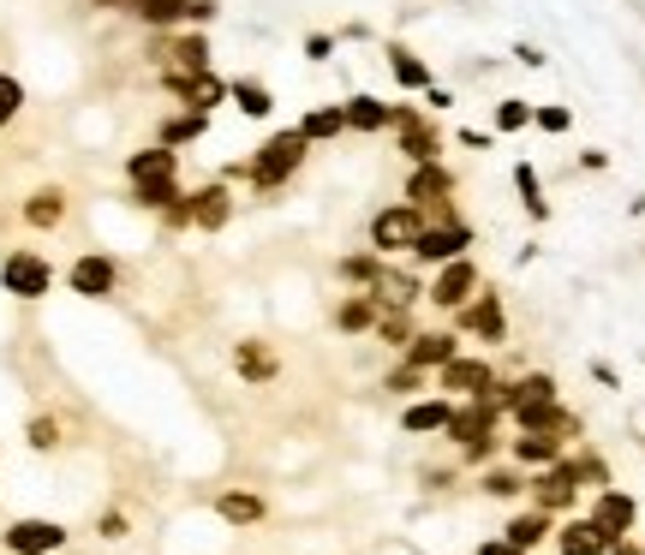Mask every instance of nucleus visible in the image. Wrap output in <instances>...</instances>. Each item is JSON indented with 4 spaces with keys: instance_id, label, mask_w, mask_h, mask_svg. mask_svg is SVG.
Segmentation results:
<instances>
[{
    "instance_id": "f257e3e1",
    "label": "nucleus",
    "mask_w": 645,
    "mask_h": 555,
    "mask_svg": "<svg viewBox=\"0 0 645 555\" xmlns=\"http://www.w3.org/2000/svg\"><path fill=\"white\" fill-rule=\"evenodd\" d=\"M306 156H311V137L299 132V125H287V132H270L258 149H251L246 180L258 185V192H275V185H287L299 168H306Z\"/></svg>"
},
{
    "instance_id": "f03ea898",
    "label": "nucleus",
    "mask_w": 645,
    "mask_h": 555,
    "mask_svg": "<svg viewBox=\"0 0 645 555\" xmlns=\"http://www.w3.org/2000/svg\"><path fill=\"white\" fill-rule=\"evenodd\" d=\"M473 221H461V216H437V221H425L419 233H413V245H407V257L413 263H425V269H437V263H449V257H466L473 251Z\"/></svg>"
},
{
    "instance_id": "7ed1b4c3",
    "label": "nucleus",
    "mask_w": 645,
    "mask_h": 555,
    "mask_svg": "<svg viewBox=\"0 0 645 555\" xmlns=\"http://www.w3.org/2000/svg\"><path fill=\"white\" fill-rule=\"evenodd\" d=\"M425 221H430V209L413 204V197H401V204L377 209V216H371V251H383V257H407L413 233H419Z\"/></svg>"
},
{
    "instance_id": "20e7f679",
    "label": "nucleus",
    "mask_w": 645,
    "mask_h": 555,
    "mask_svg": "<svg viewBox=\"0 0 645 555\" xmlns=\"http://www.w3.org/2000/svg\"><path fill=\"white\" fill-rule=\"evenodd\" d=\"M526 502L544 514H556V520H568V514L580 508V478H574V466H568V454L556 466H538L533 478H526Z\"/></svg>"
},
{
    "instance_id": "39448f33",
    "label": "nucleus",
    "mask_w": 645,
    "mask_h": 555,
    "mask_svg": "<svg viewBox=\"0 0 645 555\" xmlns=\"http://www.w3.org/2000/svg\"><path fill=\"white\" fill-rule=\"evenodd\" d=\"M454 335H478V340H490V347L509 340V299H502L497 287H478V293L454 311Z\"/></svg>"
},
{
    "instance_id": "423d86ee",
    "label": "nucleus",
    "mask_w": 645,
    "mask_h": 555,
    "mask_svg": "<svg viewBox=\"0 0 645 555\" xmlns=\"http://www.w3.org/2000/svg\"><path fill=\"white\" fill-rule=\"evenodd\" d=\"M478 287H485L478 263H473V257H449V263H437V275L425 281V299H430L437 311H449V317H454V311H461L466 299L478 293Z\"/></svg>"
},
{
    "instance_id": "0eeeda50",
    "label": "nucleus",
    "mask_w": 645,
    "mask_h": 555,
    "mask_svg": "<svg viewBox=\"0 0 645 555\" xmlns=\"http://www.w3.org/2000/svg\"><path fill=\"white\" fill-rule=\"evenodd\" d=\"M0 287L12 299H48L55 293V263L43 251H7L0 257Z\"/></svg>"
},
{
    "instance_id": "6e6552de",
    "label": "nucleus",
    "mask_w": 645,
    "mask_h": 555,
    "mask_svg": "<svg viewBox=\"0 0 645 555\" xmlns=\"http://www.w3.org/2000/svg\"><path fill=\"white\" fill-rule=\"evenodd\" d=\"M162 91L174 96L180 108H198V113H215L227 102V79L222 72H180V67H162Z\"/></svg>"
},
{
    "instance_id": "1a4fd4ad",
    "label": "nucleus",
    "mask_w": 645,
    "mask_h": 555,
    "mask_svg": "<svg viewBox=\"0 0 645 555\" xmlns=\"http://www.w3.org/2000/svg\"><path fill=\"white\" fill-rule=\"evenodd\" d=\"M67 287L72 299H114V287H120V257H108V251H79L67 269Z\"/></svg>"
},
{
    "instance_id": "9d476101",
    "label": "nucleus",
    "mask_w": 645,
    "mask_h": 555,
    "mask_svg": "<svg viewBox=\"0 0 645 555\" xmlns=\"http://www.w3.org/2000/svg\"><path fill=\"white\" fill-rule=\"evenodd\" d=\"M430 383H437L442 395L466 400V395H485V388L497 383V364H490V359H473V352H454L442 371H430Z\"/></svg>"
},
{
    "instance_id": "9b49d317",
    "label": "nucleus",
    "mask_w": 645,
    "mask_h": 555,
    "mask_svg": "<svg viewBox=\"0 0 645 555\" xmlns=\"http://www.w3.org/2000/svg\"><path fill=\"white\" fill-rule=\"evenodd\" d=\"M67 526L60 520H12L7 532H0V550L7 555H60L67 550Z\"/></svg>"
},
{
    "instance_id": "f8f14e48",
    "label": "nucleus",
    "mask_w": 645,
    "mask_h": 555,
    "mask_svg": "<svg viewBox=\"0 0 645 555\" xmlns=\"http://www.w3.org/2000/svg\"><path fill=\"white\" fill-rule=\"evenodd\" d=\"M586 520H592V526H598V532H604V538H610V544H616V538H628V532H634V526H640V502L628 496V490L604 484L598 496H592V514H586Z\"/></svg>"
},
{
    "instance_id": "ddd939ff",
    "label": "nucleus",
    "mask_w": 645,
    "mask_h": 555,
    "mask_svg": "<svg viewBox=\"0 0 645 555\" xmlns=\"http://www.w3.org/2000/svg\"><path fill=\"white\" fill-rule=\"evenodd\" d=\"M514 431H556V436H580V419L562 407V395L556 400H521V407L509 412Z\"/></svg>"
},
{
    "instance_id": "4468645a",
    "label": "nucleus",
    "mask_w": 645,
    "mask_h": 555,
    "mask_svg": "<svg viewBox=\"0 0 645 555\" xmlns=\"http://www.w3.org/2000/svg\"><path fill=\"white\" fill-rule=\"evenodd\" d=\"M156 180H180V149L144 144L126 156V185H156Z\"/></svg>"
},
{
    "instance_id": "2eb2a0df",
    "label": "nucleus",
    "mask_w": 645,
    "mask_h": 555,
    "mask_svg": "<svg viewBox=\"0 0 645 555\" xmlns=\"http://www.w3.org/2000/svg\"><path fill=\"white\" fill-rule=\"evenodd\" d=\"M454 352H461V335L454 329H413V340L401 347V359L419 364V371H442Z\"/></svg>"
},
{
    "instance_id": "dca6fc26",
    "label": "nucleus",
    "mask_w": 645,
    "mask_h": 555,
    "mask_svg": "<svg viewBox=\"0 0 645 555\" xmlns=\"http://www.w3.org/2000/svg\"><path fill=\"white\" fill-rule=\"evenodd\" d=\"M461 192V180H454V168H442V161H413V173H407V197L413 204H449V197Z\"/></svg>"
},
{
    "instance_id": "f3484780",
    "label": "nucleus",
    "mask_w": 645,
    "mask_h": 555,
    "mask_svg": "<svg viewBox=\"0 0 645 555\" xmlns=\"http://www.w3.org/2000/svg\"><path fill=\"white\" fill-rule=\"evenodd\" d=\"M562 454H568V436H556V431H514V443H509V460L526 466V472L556 466Z\"/></svg>"
},
{
    "instance_id": "a211bd4d",
    "label": "nucleus",
    "mask_w": 645,
    "mask_h": 555,
    "mask_svg": "<svg viewBox=\"0 0 645 555\" xmlns=\"http://www.w3.org/2000/svg\"><path fill=\"white\" fill-rule=\"evenodd\" d=\"M234 376L263 388V383L282 376V359H275V347H263V340H234Z\"/></svg>"
},
{
    "instance_id": "6ab92c4d",
    "label": "nucleus",
    "mask_w": 645,
    "mask_h": 555,
    "mask_svg": "<svg viewBox=\"0 0 645 555\" xmlns=\"http://www.w3.org/2000/svg\"><path fill=\"white\" fill-rule=\"evenodd\" d=\"M449 412H454V395H419V400L401 407V431L407 436H442Z\"/></svg>"
},
{
    "instance_id": "aec40b11",
    "label": "nucleus",
    "mask_w": 645,
    "mask_h": 555,
    "mask_svg": "<svg viewBox=\"0 0 645 555\" xmlns=\"http://www.w3.org/2000/svg\"><path fill=\"white\" fill-rule=\"evenodd\" d=\"M234 221V192H227V180H210L192 192V227H204V233H222V227Z\"/></svg>"
},
{
    "instance_id": "412c9836",
    "label": "nucleus",
    "mask_w": 645,
    "mask_h": 555,
    "mask_svg": "<svg viewBox=\"0 0 645 555\" xmlns=\"http://www.w3.org/2000/svg\"><path fill=\"white\" fill-rule=\"evenodd\" d=\"M19 216H24V227H36V233H55V227L67 221V192H60V185H36L19 204Z\"/></svg>"
},
{
    "instance_id": "4be33fe9",
    "label": "nucleus",
    "mask_w": 645,
    "mask_h": 555,
    "mask_svg": "<svg viewBox=\"0 0 645 555\" xmlns=\"http://www.w3.org/2000/svg\"><path fill=\"white\" fill-rule=\"evenodd\" d=\"M162 48H168V60H174V67H180V72H210V36L204 31H192V24H180V31H168V43H162Z\"/></svg>"
},
{
    "instance_id": "5701e85b",
    "label": "nucleus",
    "mask_w": 645,
    "mask_h": 555,
    "mask_svg": "<svg viewBox=\"0 0 645 555\" xmlns=\"http://www.w3.org/2000/svg\"><path fill=\"white\" fill-rule=\"evenodd\" d=\"M556 555H610V538L598 532L592 520H556Z\"/></svg>"
},
{
    "instance_id": "b1692460",
    "label": "nucleus",
    "mask_w": 645,
    "mask_h": 555,
    "mask_svg": "<svg viewBox=\"0 0 645 555\" xmlns=\"http://www.w3.org/2000/svg\"><path fill=\"white\" fill-rule=\"evenodd\" d=\"M526 466H514V460H497V466H485L478 472V496H490V502H521L526 496Z\"/></svg>"
},
{
    "instance_id": "393cba45",
    "label": "nucleus",
    "mask_w": 645,
    "mask_h": 555,
    "mask_svg": "<svg viewBox=\"0 0 645 555\" xmlns=\"http://www.w3.org/2000/svg\"><path fill=\"white\" fill-rule=\"evenodd\" d=\"M502 538H509L514 550H544V538H556V514H544V508H521V514H509Z\"/></svg>"
},
{
    "instance_id": "a878e982",
    "label": "nucleus",
    "mask_w": 645,
    "mask_h": 555,
    "mask_svg": "<svg viewBox=\"0 0 645 555\" xmlns=\"http://www.w3.org/2000/svg\"><path fill=\"white\" fill-rule=\"evenodd\" d=\"M215 514H222L227 526H258V520H270V496H263V490H222V496H215Z\"/></svg>"
},
{
    "instance_id": "bb28decb",
    "label": "nucleus",
    "mask_w": 645,
    "mask_h": 555,
    "mask_svg": "<svg viewBox=\"0 0 645 555\" xmlns=\"http://www.w3.org/2000/svg\"><path fill=\"white\" fill-rule=\"evenodd\" d=\"M371 293H377V305H419V299H425V281H419V275H407V269H395V263H383V275H377V287H371Z\"/></svg>"
},
{
    "instance_id": "cd10ccee",
    "label": "nucleus",
    "mask_w": 645,
    "mask_h": 555,
    "mask_svg": "<svg viewBox=\"0 0 645 555\" xmlns=\"http://www.w3.org/2000/svg\"><path fill=\"white\" fill-rule=\"evenodd\" d=\"M377 317H383L377 293H347V299L335 305V335H371Z\"/></svg>"
},
{
    "instance_id": "c85d7f7f",
    "label": "nucleus",
    "mask_w": 645,
    "mask_h": 555,
    "mask_svg": "<svg viewBox=\"0 0 645 555\" xmlns=\"http://www.w3.org/2000/svg\"><path fill=\"white\" fill-rule=\"evenodd\" d=\"M383 55H389V72H395V84H401V91H407V96H425L430 84H437V79H430V67H425L419 55H413L407 43H389Z\"/></svg>"
},
{
    "instance_id": "c756f323",
    "label": "nucleus",
    "mask_w": 645,
    "mask_h": 555,
    "mask_svg": "<svg viewBox=\"0 0 645 555\" xmlns=\"http://www.w3.org/2000/svg\"><path fill=\"white\" fill-rule=\"evenodd\" d=\"M341 113H347V132H389V102L383 96H371V91H353L347 102H341Z\"/></svg>"
},
{
    "instance_id": "7c9ffc66",
    "label": "nucleus",
    "mask_w": 645,
    "mask_h": 555,
    "mask_svg": "<svg viewBox=\"0 0 645 555\" xmlns=\"http://www.w3.org/2000/svg\"><path fill=\"white\" fill-rule=\"evenodd\" d=\"M227 102L246 113V120H270V113H275V91L263 79H227Z\"/></svg>"
},
{
    "instance_id": "2f4dec72",
    "label": "nucleus",
    "mask_w": 645,
    "mask_h": 555,
    "mask_svg": "<svg viewBox=\"0 0 645 555\" xmlns=\"http://www.w3.org/2000/svg\"><path fill=\"white\" fill-rule=\"evenodd\" d=\"M204 132H210V113H198V108H180V113H168V120L156 125V144H168V149H186V144H198Z\"/></svg>"
},
{
    "instance_id": "473e14b6",
    "label": "nucleus",
    "mask_w": 645,
    "mask_h": 555,
    "mask_svg": "<svg viewBox=\"0 0 645 555\" xmlns=\"http://www.w3.org/2000/svg\"><path fill=\"white\" fill-rule=\"evenodd\" d=\"M383 263H389L383 251H347V257L335 263V275L353 287V293H371V287H377V275H383Z\"/></svg>"
},
{
    "instance_id": "72a5a7b5",
    "label": "nucleus",
    "mask_w": 645,
    "mask_h": 555,
    "mask_svg": "<svg viewBox=\"0 0 645 555\" xmlns=\"http://www.w3.org/2000/svg\"><path fill=\"white\" fill-rule=\"evenodd\" d=\"M514 192H521V209H526V221H550V197H544V180H538V168L533 161H514Z\"/></svg>"
},
{
    "instance_id": "f704fd0d",
    "label": "nucleus",
    "mask_w": 645,
    "mask_h": 555,
    "mask_svg": "<svg viewBox=\"0 0 645 555\" xmlns=\"http://www.w3.org/2000/svg\"><path fill=\"white\" fill-rule=\"evenodd\" d=\"M454 454H461V466H478V472H485V466H497L502 454H509V436L478 431V436H466V443H454Z\"/></svg>"
},
{
    "instance_id": "c9c22d12",
    "label": "nucleus",
    "mask_w": 645,
    "mask_h": 555,
    "mask_svg": "<svg viewBox=\"0 0 645 555\" xmlns=\"http://www.w3.org/2000/svg\"><path fill=\"white\" fill-rule=\"evenodd\" d=\"M299 132L311 137V149H318V144H329V137L347 132V113H341V102H323V108H311L306 120H299Z\"/></svg>"
},
{
    "instance_id": "e433bc0d",
    "label": "nucleus",
    "mask_w": 645,
    "mask_h": 555,
    "mask_svg": "<svg viewBox=\"0 0 645 555\" xmlns=\"http://www.w3.org/2000/svg\"><path fill=\"white\" fill-rule=\"evenodd\" d=\"M413 329H419V323H413V305H389L383 317H377V329H371V335H383L389 347H407Z\"/></svg>"
},
{
    "instance_id": "4c0bfd02",
    "label": "nucleus",
    "mask_w": 645,
    "mask_h": 555,
    "mask_svg": "<svg viewBox=\"0 0 645 555\" xmlns=\"http://www.w3.org/2000/svg\"><path fill=\"white\" fill-rule=\"evenodd\" d=\"M490 125H497L502 137H509V132H526V125H533V102H521V96H502V102L490 108Z\"/></svg>"
},
{
    "instance_id": "58836bf2",
    "label": "nucleus",
    "mask_w": 645,
    "mask_h": 555,
    "mask_svg": "<svg viewBox=\"0 0 645 555\" xmlns=\"http://www.w3.org/2000/svg\"><path fill=\"white\" fill-rule=\"evenodd\" d=\"M180 197H186V185H180V180L132 185V204H138V209H156V216H162V209H168V204H180Z\"/></svg>"
},
{
    "instance_id": "ea45409f",
    "label": "nucleus",
    "mask_w": 645,
    "mask_h": 555,
    "mask_svg": "<svg viewBox=\"0 0 645 555\" xmlns=\"http://www.w3.org/2000/svg\"><path fill=\"white\" fill-rule=\"evenodd\" d=\"M568 466H574L580 490H604V484H610V460H604V454H568Z\"/></svg>"
},
{
    "instance_id": "a19ab883",
    "label": "nucleus",
    "mask_w": 645,
    "mask_h": 555,
    "mask_svg": "<svg viewBox=\"0 0 645 555\" xmlns=\"http://www.w3.org/2000/svg\"><path fill=\"white\" fill-rule=\"evenodd\" d=\"M425 383H430V371H419V364H407V359H401L395 371L383 376L389 395H425Z\"/></svg>"
},
{
    "instance_id": "79ce46f5",
    "label": "nucleus",
    "mask_w": 645,
    "mask_h": 555,
    "mask_svg": "<svg viewBox=\"0 0 645 555\" xmlns=\"http://www.w3.org/2000/svg\"><path fill=\"white\" fill-rule=\"evenodd\" d=\"M24 443H31L36 454L60 448V419H48V412H36V419H31V424H24Z\"/></svg>"
},
{
    "instance_id": "37998d69",
    "label": "nucleus",
    "mask_w": 645,
    "mask_h": 555,
    "mask_svg": "<svg viewBox=\"0 0 645 555\" xmlns=\"http://www.w3.org/2000/svg\"><path fill=\"white\" fill-rule=\"evenodd\" d=\"M24 113V79H12V72H0V125H12Z\"/></svg>"
},
{
    "instance_id": "c03bdc74",
    "label": "nucleus",
    "mask_w": 645,
    "mask_h": 555,
    "mask_svg": "<svg viewBox=\"0 0 645 555\" xmlns=\"http://www.w3.org/2000/svg\"><path fill=\"white\" fill-rule=\"evenodd\" d=\"M533 125H538V132H550V137H562L568 125H574V108H562V102H544V108H533Z\"/></svg>"
},
{
    "instance_id": "a18cd8bd",
    "label": "nucleus",
    "mask_w": 645,
    "mask_h": 555,
    "mask_svg": "<svg viewBox=\"0 0 645 555\" xmlns=\"http://www.w3.org/2000/svg\"><path fill=\"white\" fill-rule=\"evenodd\" d=\"M306 60H311V67H329V60H335V36H329V31H311V36H306Z\"/></svg>"
},
{
    "instance_id": "49530a36",
    "label": "nucleus",
    "mask_w": 645,
    "mask_h": 555,
    "mask_svg": "<svg viewBox=\"0 0 645 555\" xmlns=\"http://www.w3.org/2000/svg\"><path fill=\"white\" fill-rule=\"evenodd\" d=\"M215 12H222V0H186V24H192V31H210Z\"/></svg>"
},
{
    "instance_id": "de8ad7c7",
    "label": "nucleus",
    "mask_w": 645,
    "mask_h": 555,
    "mask_svg": "<svg viewBox=\"0 0 645 555\" xmlns=\"http://www.w3.org/2000/svg\"><path fill=\"white\" fill-rule=\"evenodd\" d=\"M96 532H103L108 544H120V538H126V514H120V508H108L103 520H96Z\"/></svg>"
},
{
    "instance_id": "09e8293b",
    "label": "nucleus",
    "mask_w": 645,
    "mask_h": 555,
    "mask_svg": "<svg viewBox=\"0 0 645 555\" xmlns=\"http://www.w3.org/2000/svg\"><path fill=\"white\" fill-rule=\"evenodd\" d=\"M592 383H604V388H622V371H616L610 359H592Z\"/></svg>"
},
{
    "instance_id": "8fccbe9b",
    "label": "nucleus",
    "mask_w": 645,
    "mask_h": 555,
    "mask_svg": "<svg viewBox=\"0 0 645 555\" xmlns=\"http://www.w3.org/2000/svg\"><path fill=\"white\" fill-rule=\"evenodd\" d=\"M580 168H586V173H604V168H610V156H604V149H580Z\"/></svg>"
},
{
    "instance_id": "3c124183",
    "label": "nucleus",
    "mask_w": 645,
    "mask_h": 555,
    "mask_svg": "<svg viewBox=\"0 0 645 555\" xmlns=\"http://www.w3.org/2000/svg\"><path fill=\"white\" fill-rule=\"evenodd\" d=\"M473 555H521V550H514L509 538H485V544H478Z\"/></svg>"
},
{
    "instance_id": "603ef678",
    "label": "nucleus",
    "mask_w": 645,
    "mask_h": 555,
    "mask_svg": "<svg viewBox=\"0 0 645 555\" xmlns=\"http://www.w3.org/2000/svg\"><path fill=\"white\" fill-rule=\"evenodd\" d=\"M514 60H521V67H533V72L544 67V55H538V48H533V43H514Z\"/></svg>"
},
{
    "instance_id": "864d4df0",
    "label": "nucleus",
    "mask_w": 645,
    "mask_h": 555,
    "mask_svg": "<svg viewBox=\"0 0 645 555\" xmlns=\"http://www.w3.org/2000/svg\"><path fill=\"white\" fill-rule=\"evenodd\" d=\"M419 102H425V108H454V96H449V91H442V84H430V91L419 96Z\"/></svg>"
},
{
    "instance_id": "5fc2aeb1",
    "label": "nucleus",
    "mask_w": 645,
    "mask_h": 555,
    "mask_svg": "<svg viewBox=\"0 0 645 555\" xmlns=\"http://www.w3.org/2000/svg\"><path fill=\"white\" fill-rule=\"evenodd\" d=\"M610 555H645V544H634V532H628V538H616V544H610Z\"/></svg>"
},
{
    "instance_id": "6e6d98bb",
    "label": "nucleus",
    "mask_w": 645,
    "mask_h": 555,
    "mask_svg": "<svg viewBox=\"0 0 645 555\" xmlns=\"http://www.w3.org/2000/svg\"><path fill=\"white\" fill-rule=\"evenodd\" d=\"M461 144L466 149H490V132H466V125H461Z\"/></svg>"
},
{
    "instance_id": "4d7b16f0",
    "label": "nucleus",
    "mask_w": 645,
    "mask_h": 555,
    "mask_svg": "<svg viewBox=\"0 0 645 555\" xmlns=\"http://www.w3.org/2000/svg\"><path fill=\"white\" fill-rule=\"evenodd\" d=\"M521 555H538V550H521Z\"/></svg>"
}]
</instances>
